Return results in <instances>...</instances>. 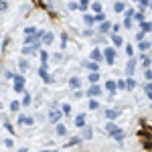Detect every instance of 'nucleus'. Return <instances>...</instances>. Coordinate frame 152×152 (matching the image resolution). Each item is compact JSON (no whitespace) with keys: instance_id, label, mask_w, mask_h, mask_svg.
Masks as SVG:
<instances>
[{"instance_id":"obj_1","label":"nucleus","mask_w":152,"mask_h":152,"mask_svg":"<svg viewBox=\"0 0 152 152\" xmlns=\"http://www.w3.org/2000/svg\"><path fill=\"white\" fill-rule=\"evenodd\" d=\"M47 120H49V124H53V126H57L59 122L63 120V112H61V105H59L57 102H51V105H49V114H47Z\"/></svg>"},{"instance_id":"obj_2","label":"nucleus","mask_w":152,"mask_h":152,"mask_svg":"<svg viewBox=\"0 0 152 152\" xmlns=\"http://www.w3.org/2000/svg\"><path fill=\"white\" fill-rule=\"evenodd\" d=\"M116 55H118V51L116 47H105L104 49V61L110 65V67H114V61H116Z\"/></svg>"},{"instance_id":"obj_3","label":"nucleus","mask_w":152,"mask_h":152,"mask_svg":"<svg viewBox=\"0 0 152 152\" xmlns=\"http://www.w3.org/2000/svg\"><path fill=\"white\" fill-rule=\"evenodd\" d=\"M138 63H140V61H138V57H130L128 59V63H126V75H128V77H134V73H136V67H138Z\"/></svg>"},{"instance_id":"obj_4","label":"nucleus","mask_w":152,"mask_h":152,"mask_svg":"<svg viewBox=\"0 0 152 152\" xmlns=\"http://www.w3.org/2000/svg\"><path fill=\"white\" fill-rule=\"evenodd\" d=\"M104 94V87L99 85V83H95V85H89L87 89H85V95L87 97H97L99 99V95Z\"/></svg>"},{"instance_id":"obj_5","label":"nucleus","mask_w":152,"mask_h":152,"mask_svg":"<svg viewBox=\"0 0 152 152\" xmlns=\"http://www.w3.org/2000/svg\"><path fill=\"white\" fill-rule=\"evenodd\" d=\"M104 116L107 122H114V120H118V118L122 116V110H118V107H107V110H104Z\"/></svg>"},{"instance_id":"obj_6","label":"nucleus","mask_w":152,"mask_h":152,"mask_svg":"<svg viewBox=\"0 0 152 152\" xmlns=\"http://www.w3.org/2000/svg\"><path fill=\"white\" fill-rule=\"evenodd\" d=\"M67 85H69L71 91H77V89H81L83 79L79 77V75H73V77H69V79H67Z\"/></svg>"},{"instance_id":"obj_7","label":"nucleus","mask_w":152,"mask_h":152,"mask_svg":"<svg viewBox=\"0 0 152 152\" xmlns=\"http://www.w3.org/2000/svg\"><path fill=\"white\" fill-rule=\"evenodd\" d=\"M112 24H114V23H110V20H105V23H99V24H97V33H95V35H104V37H107L110 33H112Z\"/></svg>"},{"instance_id":"obj_8","label":"nucleus","mask_w":152,"mask_h":152,"mask_svg":"<svg viewBox=\"0 0 152 152\" xmlns=\"http://www.w3.org/2000/svg\"><path fill=\"white\" fill-rule=\"evenodd\" d=\"M81 67L87 69V71H99V63H95V61H91V59H83Z\"/></svg>"},{"instance_id":"obj_9","label":"nucleus","mask_w":152,"mask_h":152,"mask_svg":"<svg viewBox=\"0 0 152 152\" xmlns=\"http://www.w3.org/2000/svg\"><path fill=\"white\" fill-rule=\"evenodd\" d=\"M89 59H91V61H95V63H102V61H104V51H102L99 47L91 49V53H89Z\"/></svg>"},{"instance_id":"obj_10","label":"nucleus","mask_w":152,"mask_h":152,"mask_svg":"<svg viewBox=\"0 0 152 152\" xmlns=\"http://www.w3.org/2000/svg\"><path fill=\"white\" fill-rule=\"evenodd\" d=\"M73 124H75V126H77V128H85V126H87V114H77V116H75V120H73Z\"/></svg>"},{"instance_id":"obj_11","label":"nucleus","mask_w":152,"mask_h":152,"mask_svg":"<svg viewBox=\"0 0 152 152\" xmlns=\"http://www.w3.org/2000/svg\"><path fill=\"white\" fill-rule=\"evenodd\" d=\"M55 134L61 136V138H67V136H69V130H67V126H65L63 122H59L57 126H55Z\"/></svg>"},{"instance_id":"obj_12","label":"nucleus","mask_w":152,"mask_h":152,"mask_svg":"<svg viewBox=\"0 0 152 152\" xmlns=\"http://www.w3.org/2000/svg\"><path fill=\"white\" fill-rule=\"evenodd\" d=\"M53 41H55V35H53L51 31H45V35L41 39V45H43V47H49V45H53Z\"/></svg>"},{"instance_id":"obj_13","label":"nucleus","mask_w":152,"mask_h":152,"mask_svg":"<svg viewBox=\"0 0 152 152\" xmlns=\"http://www.w3.org/2000/svg\"><path fill=\"white\" fill-rule=\"evenodd\" d=\"M95 134L94 126H85V128H81V140H91Z\"/></svg>"},{"instance_id":"obj_14","label":"nucleus","mask_w":152,"mask_h":152,"mask_svg":"<svg viewBox=\"0 0 152 152\" xmlns=\"http://www.w3.org/2000/svg\"><path fill=\"white\" fill-rule=\"evenodd\" d=\"M16 67H18V73H26V71L31 69V65H28L26 57H20V59H18V61H16Z\"/></svg>"},{"instance_id":"obj_15","label":"nucleus","mask_w":152,"mask_h":152,"mask_svg":"<svg viewBox=\"0 0 152 152\" xmlns=\"http://www.w3.org/2000/svg\"><path fill=\"white\" fill-rule=\"evenodd\" d=\"M126 136H128V134H126L124 130H116V132H114V134H112L110 138H112L114 142H118V144H122V142L126 140Z\"/></svg>"},{"instance_id":"obj_16","label":"nucleus","mask_w":152,"mask_h":152,"mask_svg":"<svg viewBox=\"0 0 152 152\" xmlns=\"http://www.w3.org/2000/svg\"><path fill=\"white\" fill-rule=\"evenodd\" d=\"M99 71H89L87 73V81H89V85H95V83H99Z\"/></svg>"},{"instance_id":"obj_17","label":"nucleus","mask_w":152,"mask_h":152,"mask_svg":"<svg viewBox=\"0 0 152 152\" xmlns=\"http://www.w3.org/2000/svg\"><path fill=\"white\" fill-rule=\"evenodd\" d=\"M12 85H26V77H24V73H14V77H12Z\"/></svg>"},{"instance_id":"obj_18","label":"nucleus","mask_w":152,"mask_h":152,"mask_svg":"<svg viewBox=\"0 0 152 152\" xmlns=\"http://www.w3.org/2000/svg\"><path fill=\"white\" fill-rule=\"evenodd\" d=\"M104 89L107 91V94H114V95H116V91H118V89H116V81H114V79H107V81L104 83Z\"/></svg>"},{"instance_id":"obj_19","label":"nucleus","mask_w":152,"mask_h":152,"mask_svg":"<svg viewBox=\"0 0 152 152\" xmlns=\"http://www.w3.org/2000/svg\"><path fill=\"white\" fill-rule=\"evenodd\" d=\"M124 10H126V2L124 0H116L114 2V12L116 14H124Z\"/></svg>"},{"instance_id":"obj_20","label":"nucleus","mask_w":152,"mask_h":152,"mask_svg":"<svg viewBox=\"0 0 152 152\" xmlns=\"http://www.w3.org/2000/svg\"><path fill=\"white\" fill-rule=\"evenodd\" d=\"M150 49H152L150 41H140V43H138V53H148Z\"/></svg>"},{"instance_id":"obj_21","label":"nucleus","mask_w":152,"mask_h":152,"mask_svg":"<svg viewBox=\"0 0 152 152\" xmlns=\"http://www.w3.org/2000/svg\"><path fill=\"white\" fill-rule=\"evenodd\" d=\"M83 24L91 28V26L95 24V14H87V12H85V14H83Z\"/></svg>"},{"instance_id":"obj_22","label":"nucleus","mask_w":152,"mask_h":152,"mask_svg":"<svg viewBox=\"0 0 152 152\" xmlns=\"http://www.w3.org/2000/svg\"><path fill=\"white\" fill-rule=\"evenodd\" d=\"M89 8L94 10V14H99V12H104V4H102L99 0H94V2L89 4Z\"/></svg>"},{"instance_id":"obj_23","label":"nucleus","mask_w":152,"mask_h":152,"mask_svg":"<svg viewBox=\"0 0 152 152\" xmlns=\"http://www.w3.org/2000/svg\"><path fill=\"white\" fill-rule=\"evenodd\" d=\"M110 39H112V43H114V47H124V37L122 35H110Z\"/></svg>"},{"instance_id":"obj_24","label":"nucleus","mask_w":152,"mask_h":152,"mask_svg":"<svg viewBox=\"0 0 152 152\" xmlns=\"http://www.w3.org/2000/svg\"><path fill=\"white\" fill-rule=\"evenodd\" d=\"M20 105H24V107H28V105H33V95L28 94V91H24V94H23V99H20Z\"/></svg>"},{"instance_id":"obj_25","label":"nucleus","mask_w":152,"mask_h":152,"mask_svg":"<svg viewBox=\"0 0 152 152\" xmlns=\"http://www.w3.org/2000/svg\"><path fill=\"white\" fill-rule=\"evenodd\" d=\"M20 107H23V105H20V99H12L10 105H8V110H10L12 114H18V112H20Z\"/></svg>"},{"instance_id":"obj_26","label":"nucleus","mask_w":152,"mask_h":152,"mask_svg":"<svg viewBox=\"0 0 152 152\" xmlns=\"http://www.w3.org/2000/svg\"><path fill=\"white\" fill-rule=\"evenodd\" d=\"M116 130H120L116 122H107V124H105V134H107V136H112V134H114Z\"/></svg>"},{"instance_id":"obj_27","label":"nucleus","mask_w":152,"mask_h":152,"mask_svg":"<svg viewBox=\"0 0 152 152\" xmlns=\"http://www.w3.org/2000/svg\"><path fill=\"white\" fill-rule=\"evenodd\" d=\"M81 136H73V138H69V142L65 144V148H73V146H77V144H81Z\"/></svg>"},{"instance_id":"obj_28","label":"nucleus","mask_w":152,"mask_h":152,"mask_svg":"<svg viewBox=\"0 0 152 152\" xmlns=\"http://www.w3.org/2000/svg\"><path fill=\"white\" fill-rule=\"evenodd\" d=\"M136 85H138V83H136L134 77H126V89H128V91H134V89H136Z\"/></svg>"},{"instance_id":"obj_29","label":"nucleus","mask_w":152,"mask_h":152,"mask_svg":"<svg viewBox=\"0 0 152 152\" xmlns=\"http://www.w3.org/2000/svg\"><path fill=\"white\" fill-rule=\"evenodd\" d=\"M87 107L95 112V110H99V102H97V97H89V102H87Z\"/></svg>"},{"instance_id":"obj_30","label":"nucleus","mask_w":152,"mask_h":152,"mask_svg":"<svg viewBox=\"0 0 152 152\" xmlns=\"http://www.w3.org/2000/svg\"><path fill=\"white\" fill-rule=\"evenodd\" d=\"M140 31L144 33V35H148V33H152V23H150V20H144V23L140 24Z\"/></svg>"},{"instance_id":"obj_31","label":"nucleus","mask_w":152,"mask_h":152,"mask_svg":"<svg viewBox=\"0 0 152 152\" xmlns=\"http://www.w3.org/2000/svg\"><path fill=\"white\" fill-rule=\"evenodd\" d=\"M61 112H63V118H69L73 114V110H71V104H61Z\"/></svg>"},{"instance_id":"obj_32","label":"nucleus","mask_w":152,"mask_h":152,"mask_svg":"<svg viewBox=\"0 0 152 152\" xmlns=\"http://www.w3.org/2000/svg\"><path fill=\"white\" fill-rule=\"evenodd\" d=\"M77 4H79V10H81V12H85L87 8H89L91 0H77Z\"/></svg>"},{"instance_id":"obj_33","label":"nucleus","mask_w":152,"mask_h":152,"mask_svg":"<svg viewBox=\"0 0 152 152\" xmlns=\"http://www.w3.org/2000/svg\"><path fill=\"white\" fill-rule=\"evenodd\" d=\"M67 10H69V12L79 10V4H77V0H69V2H67Z\"/></svg>"},{"instance_id":"obj_34","label":"nucleus","mask_w":152,"mask_h":152,"mask_svg":"<svg viewBox=\"0 0 152 152\" xmlns=\"http://www.w3.org/2000/svg\"><path fill=\"white\" fill-rule=\"evenodd\" d=\"M94 35H95V31H94V28H89V26H85V28L81 31L83 39H89V37H94Z\"/></svg>"},{"instance_id":"obj_35","label":"nucleus","mask_w":152,"mask_h":152,"mask_svg":"<svg viewBox=\"0 0 152 152\" xmlns=\"http://www.w3.org/2000/svg\"><path fill=\"white\" fill-rule=\"evenodd\" d=\"M67 43H69V35H67V33L63 31V33H61V49L67 47Z\"/></svg>"},{"instance_id":"obj_36","label":"nucleus","mask_w":152,"mask_h":152,"mask_svg":"<svg viewBox=\"0 0 152 152\" xmlns=\"http://www.w3.org/2000/svg\"><path fill=\"white\" fill-rule=\"evenodd\" d=\"M39 57H41V65L49 63V53L47 51H39Z\"/></svg>"},{"instance_id":"obj_37","label":"nucleus","mask_w":152,"mask_h":152,"mask_svg":"<svg viewBox=\"0 0 152 152\" xmlns=\"http://www.w3.org/2000/svg\"><path fill=\"white\" fill-rule=\"evenodd\" d=\"M35 26H33V24H28V26H24V37H33L35 35Z\"/></svg>"},{"instance_id":"obj_38","label":"nucleus","mask_w":152,"mask_h":152,"mask_svg":"<svg viewBox=\"0 0 152 152\" xmlns=\"http://www.w3.org/2000/svg\"><path fill=\"white\" fill-rule=\"evenodd\" d=\"M124 47H126V55H128V59L130 57H136V51H134V47H132V45H124Z\"/></svg>"},{"instance_id":"obj_39","label":"nucleus","mask_w":152,"mask_h":152,"mask_svg":"<svg viewBox=\"0 0 152 152\" xmlns=\"http://www.w3.org/2000/svg\"><path fill=\"white\" fill-rule=\"evenodd\" d=\"M144 20H146V18H144V12H136V14H134V23L142 24Z\"/></svg>"},{"instance_id":"obj_40","label":"nucleus","mask_w":152,"mask_h":152,"mask_svg":"<svg viewBox=\"0 0 152 152\" xmlns=\"http://www.w3.org/2000/svg\"><path fill=\"white\" fill-rule=\"evenodd\" d=\"M134 14H136V10L130 6V8H126V10H124V18H134Z\"/></svg>"},{"instance_id":"obj_41","label":"nucleus","mask_w":152,"mask_h":152,"mask_svg":"<svg viewBox=\"0 0 152 152\" xmlns=\"http://www.w3.org/2000/svg\"><path fill=\"white\" fill-rule=\"evenodd\" d=\"M51 61H53V63H63V53H53Z\"/></svg>"},{"instance_id":"obj_42","label":"nucleus","mask_w":152,"mask_h":152,"mask_svg":"<svg viewBox=\"0 0 152 152\" xmlns=\"http://www.w3.org/2000/svg\"><path fill=\"white\" fill-rule=\"evenodd\" d=\"M4 12H8V2L6 0H0V14H4Z\"/></svg>"},{"instance_id":"obj_43","label":"nucleus","mask_w":152,"mask_h":152,"mask_svg":"<svg viewBox=\"0 0 152 152\" xmlns=\"http://www.w3.org/2000/svg\"><path fill=\"white\" fill-rule=\"evenodd\" d=\"M132 24H134V18H124V23H122V26H124V28H132Z\"/></svg>"},{"instance_id":"obj_44","label":"nucleus","mask_w":152,"mask_h":152,"mask_svg":"<svg viewBox=\"0 0 152 152\" xmlns=\"http://www.w3.org/2000/svg\"><path fill=\"white\" fill-rule=\"evenodd\" d=\"M144 94H146V95H152V81H146V83H144Z\"/></svg>"},{"instance_id":"obj_45","label":"nucleus","mask_w":152,"mask_h":152,"mask_svg":"<svg viewBox=\"0 0 152 152\" xmlns=\"http://www.w3.org/2000/svg\"><path fill=\"white\" fill-rule=\"evenodd\" d=\"M105 20H107V18H105V14H104V12L95 14V23H97V24H99V23H105Z\"/></svg>"},{"instance_id":"obj_46","label":"nucleus","mask_w":152,"mask_h":152,"mask_svg":"<svg viewBox=\"0 0 152 152\" xmlns=\"http://www.w3.org/2000/svg\"><path fill=\"white\" fill-rule=\"evenodd\" d=\"M116 89H126V79H118L116 81Z\"/></svg>"},{"instance_id":"obj_47","label":"nucleus","mask_w":152,"mask_h":152,"mask_svg":"<svg viewBox=\"0 0 152 152\" xmlns=\"http://www.w3.org/2000/svg\"><path fill=\"white\" fill-rule=\"evenodd\" d=\"M95 41H97V43H102V45H105V43H107V37H104V35H95Z\"/></svg>"},{"instance_id":"obj_48","label":"nucleus","mask_w":152,"mask_h":152,"mask_svg":"<svg viewBox=\"0 0 152 152\" xmlns=\"http://www.w3.org/2000/svg\"><path fill=\"white\" fill-rule=\"evenodd\" d=\"M83 95H85V91H81V89H77V91H73V99H81Z\"/></svg>"},{"instance_id":"obj_49","label":"nucleus","mask_w":152,"mask_h":152,"mask_svg":"<svg viewBox=\"0 0 152 152\" xmlns=\"http://www.w3.org/2000/svg\"><path fill=\"white\" fill-rule=\"evenodd\" d=\"M4 146H6V148H12V146H14V140H12V138H4Z\"/></svg>"},{"instance_id":"obj_50","label":"nucleus","mask_w":152,"mask_h":152,"mask_svg":"<svg viewBox=\"0 0 152 152\" xmlns=\"http://www.w3.org/2000/svg\"><path fill=\"white\" fill-rule=\"evenodd\" d=\"M144 77L146 81H152V69H144Z\"/></svg>"},{"instance_id":"obj_51","label":"nucleus","mask_w":152,"mask_h":152,"mask_svg":"<svg viewBox=\"0 0 152 152\" xmlns=\"http://www.w3.org/2000/svg\"><path fill=\"white\" fill-rule=\"evenodd\" d=\"M4 128L8 130V132H10L12 136H14V128H12V124H10V122H4Z\"/></svg>"},{"instance_id":"obj_52","label":"nucleus","mask_w":152,"mask_h":152,"mask_svg":"<svg viewBox=\"0 0 152 152\" xmlns=\"http://www.w3.org/2000/svg\"><path fill=\"white\" fill-rule=\"evenodd\" d=\"M144 33H142V31H138V33H136V37H134V39H136V41H138V43H140V41H144Z\"/></svg>"},{"instance_id":"obj_53","label":"nucleus","mask_w":152,"mask_h":152,"mask_svg":"<svg viewBox=\"0 0 152 152\" xmlns=\"http://www.w3.org/2000/svg\"><path fill=\"white\" fill-rule=\"evenodd\" d=\"M8 43H10V37H4V41H2V51L8 47Z\"/></svg>"},{"instance_id":"obj_54","label":"nucleus","mask_w":152,"mask_h":152,"mask_svg":"<svg viewBox=\"0 0 152 152\" xmlns=\"http://www.w3.org/2000/svg\"><path fill=\"white\" fill-rule=\"evenodd\" d=\"M4 77H6V79H12V77H14V73H12V71H4Z\"/></svg>"},{"instance_id":"obj_55","label":"nucleus","mask_w":152,"mask_h":152,"mask_svg":"<svg viewBox=\"0 0 152 152\" xmlns=\"http://www.w3.org/2000/svg\"><path fill=\"white\" fill-rule=\"evenodd\" d=\"M41 152H59V150H57V148H43Z\"/></svg>"},{"instance_id":"obj_56","label":"nucleus","mask_w":152,"mask_h":152,"mask_svg":"<svg viewBox=\"0 0 152 152\" xmlns=\"http://www.w3.org/2000/svg\"><path fill=\"white\" fill-rule=\"evenodd\" d=\"M16 152H28V148H18Z\"/></svg>"},{"instance_id":"obj_57","label":"nucleus","mask_w":152,"mask_h":152,"mask_svg":"<svg viewBox=\"0 0 152 152\" xmlns=\"http://www.w3.org/2000/svg\"><path fill=\"white\" fill-rule=\"evenodd\" d=\"M150 57H152V49H150Z\"/></svg>"},{"instance_id":"obj_58","label":"nucleus","mask_w":152,"mask_h":152,"mask_svg":"<svg viewBox=\"0 0 152 152\" xmlns=\"http://www.w3.org/2000/svg\"><path fill=\"white\" fill-rule=\"evenodd\" d=\"M132 2H138V0H132Z\"/></svg>"}]
</instances>
